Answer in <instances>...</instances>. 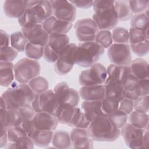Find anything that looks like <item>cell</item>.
Instances as JSON below:
<instances>
[{"label": "cell", "instance_id": "1", "mask_svg": "<svg viewBox=\"0 0 149 149\" xmlns=\"http://www.w3.org/2000/svg\"><path fill=\"white\" fill-rule=\"evenodd\" d=\"M36 94L28 84L13 81L2 94L6 108L19 109L22 107L31 104Z\"/></svg>", "mask_w": 149, "mask_h": 149}, {"label": "cell", "instance_id": "2", "mask_svg": "<svg viewBox=\"0 0 149 149\" xmlns=\"http://www.w3.org/2000/svg\"><path fill=\"white\" fill-rule=\"evenodd\" d=\"M87 130L91 139L96 141H113L120 135V129L112 122L105 113L96 116Z\"/></svg>", "mask_w": 149, "mask_h": 149}, {"label": "cell", "instance_id": "3", "mask_svg": "<svg viewBox=\"0 0 149 149\" xmlns=\"http://www.w3.org/2000/svg\"><path fill=\"white\" fill-rule=\"evenodd\" d=\"M104 53V48L95 41L80 42L77 45L74 54V64L90 68Z\"/></svg>", "mask_w": 149, "mask_h": 149}, {"label": "cell", "instance_id": "4", "mask_svg": "<svg viewBox=\"0 0 149 149\" xmlns=\"http://www.w3.org/2000/svg\"><path fill=\"white\" fill-rule=\"evenodd\" d=\"M52 15L49 1H37L33 6L26 8L22 16L18 19V23L22 27L31 24H42Z\"/></svg>", "mask_w": 149, "mask_h": 149}, {"label": "cell", "instance_id": "5", "mask_svg": "<svg viewBox=\"0 0 149 149\" xmlns=\"http://www.w3.org/2000/svg\"><path fill=\"white\" fill-rule=\"evenodd\" d=\"M41 66L39 62L34 59L24 58L15 64V78L17 82L28 84L33 79L39 76Z\"/></svg>", "mask_w": 149, "mask_h": 149}, {"label": "cell", "instance_id": "6", "mask_svg": "<svg viewBox=\"0 0 149 149\" xmlns=\"http://www.w3.org/2000/svg\"><path fill=\"white\" fill-rule=\"evenodd\" d=\"M31 105L36 112H47L55 116L60 107L54 91L49 89L36 94Z\"/></svg>", "mask_w": 149, "mask_h": 149}, {"label": "cell", "instance_id": "7", "mask_svg": "<svg viewBox=\"0 0 149 149\" xmlns=\"http://www.w3.org/2000/svg\"><path fill=\"white\" fill-rule=\"evenodd\" d=\"M107 77L105 66L100 63H95L89 69L83 70L79 77L81 86H91L104 84Z\"/></svg>", "mask_w": 149, "mask_h": 149}, {"label": "cell", "instance_id": "8", "mask_svg": "<svg viewBox=\"0 0 149 149\" xmlns=\"http://www.w3.org/2000/svg\"><path fill=\"white\" fill-rule=\"evenodd\" d=\"M54 94L61 106L77 107L80 101V94L75 89L70 88L67 83H58L53 90Z\"/></svg>", "mask_w": 149, "mask_h": 149}, {"label": "cell", "instance_id": "9", "mask_svg": "<svg viewBox=\"0 0 149 149\" xmlns=\"http://www.w3.org/2000/svg\"><path fill=\"white\" fill-rule=\"evenodd\" d=\"M76 47V44L70 43L61 52L54 63V70L58 74L64 76L72 70L74 65V54Z\"/></svg>", "mask_w": 149, "mask_h": 149}, {"label": "cell", "instance_id": "10", "mask_svg": "<svg viewBox=\"0 0 149 149\" xmlns=\"http://www.w3.org/2000/svg\"><path fill=\"white\" fill-rule=\"evenodd\" d=\"M76 36L78 40L81 42L95 41L96 34L99 29L91 18H83L78 20L74 26Z\"/></svg>", "mask_w": 149, "mask_h": 149}, {"label": "cell", "instance_id": "11", "mask_svg": "<svg viewBox=\"0 0 149 149\" xmlns=\"http://www.w3.org/2000/svg\"><path fill=\"white\" fill-rule=\"evenodd\" d=\"M108 55L112 64L119 66H129L132 61L128 44L113 43L108 49Z\"/></svg>", "mask_w": 149, "mask_h": 149}, {"label": "cell", "instance_id": "12", "mask_svg": "<svg viewBox=\"0 0 149 149\" xmlns=\"http://www.w3.org/2000/svg\"><path fill=\"white\" fill-rule=\"evenodd\" d=\"M93 19L99 30L113 29L119 22L114 6L106 9L95 11Z\"/></svg>", "mask_w": 149, "mask_h": 149}, {"label": "cell", "instance_id": "13", "mask_svg": "<svg viewBox=\"0 0 149 149\" xmlns=\"http://www.w3.org/2000/svg\"><path fill=\"white\" fill-rule=\"evenodd\" d=\"M49 1L54 16L71 23L74 21L76 16V8L70 1L64 0Z\"/></svg>", "mask_w": 149, "mask_h": 149}, {"label": "cell", "instance_id": "14", "mask_svg": "<svg viewBox=\"0 0 149 149\" xmlns=\"http://www.w3.org/2000/svg\"><path fill=\"white\" fill-rule=\"evenodd\" d=\"M120 129V134L127 146L131 148H142L143 137L146 129L139 128L127 122Z\"/></svg>", "mask_w": 149, "mask_h": 149}, {"label": "cell", "instance_id": "15", "mask_svg": "<svg viewBox=\"0 0 149 149\" xmlns=\"http://www.w3.org/2000/svg\"><path fill=\"white\" fill-rule=\"evenodd\" d=\"M22 31L29 42L45 46L48 42L49 34L43 28L42 24H31L22 27Z\"/></svg>", "mask_w": 149, "mask_h": 149}, {"label": "cell", "instance_id": "16", "mask_svg": "<svg viewBox=\"0 0 149 149\" xmlns=\"http://www.w3.org/2000/svg\"><path fill=\"white\" fill-rule=\"evenodd\" d=\"M107 77L104 85H120L123 84L126 78L130 72L129 66H119L110 64L107 69Z\"/></svg>", "mask_w": 149, "mask_h": 149}, {"label": "cell", "instance_id": "17", "mask_svg": "<svg viewBox=\"0 0 149 149\" xmlns=\"http://www.w3.org/2000/svg\"><path fill=\"white\" fill-rule=\"evenodd\" d=\"M72 147L75 148H93L94 140L87 129L74 127L70 133Z\"/></svg>", "mask_w": 149, "mask_h": 149}, {"label": "cell", "instance_id": "18", "mask_svg": "<svg viewBox=\"0 0 149 149\" xmlns=\"http://www.w3.org/2000/svg\"><path fill=\"white\" fill-rule=\"evenodd\" d=\"M43 28L49 34H66L72 28L71 22L60 20L53 15L47 18L42 24Z\"/></svg>", "mask_w": 149, "mask_h": 149}, {"label": "cell", "instance_id": "19", "mask_svg": "<svg viewBox=\"0 0 149 149\" xmlns=\"http://www.w3.org/2000/svg\"><path fill=\"white\" fill-rule=\"evenodd\" d=\"M33 122L36 129L52 131L56 129L59 123L54 115L44 112H36Z\"/></svg>", "mask_w": 149, "mask_h": 149}, {"label": "cell", "instance_id": "20", "mask_svg": "<svg viewBox=\"0 0 149 149\" xmlns=\"http://www.w3.org/2000/svg\"><path fill=\"white\" fill-rule=\"evenodd\" d=\"M79 94L84 101H101L105 97V86L104 84L81 86Z\"/></svg>", "mask_w": 149, "mask_h": 149}, {"label": "cell", "instance_id": "21", "mask_svg": "<svg viewBox=\"0 0 149 149\" xmlns=\"http://www.w3.org/2000/svg\"><path fill=\"white\" fill-rule=\"evenodd\" d=\"M3 9L5 15L10 18L19 19L24 13L26 7L24 1H10L3 2Z\"/></svg>", "mask_w": 149, "mask_h": 149}, {"label": "cell", "instance_id": "22", "mask_svg": "<svg viewBox=\"0 0 149 149\" xmlns=\"http://www.w3.org/2000/svg\"><path fill=\"white\" fill-rule=\"evenodd\" d=\"M15 65L12 62L0 61V84L2 87H9L15 78Z\"/></svg>", "mask_w": 149, "mask_h": 149}, {"label": "cell", "instance_id": "23", "mask_svg": "<svg viewBox=\"0 0 149 149\" xmlns=\"http://www.w3.org/2000/svg\"><path fill=\"white\" fill-rule=\"evenodd\" d=\"M132 74L139 80L148 79V64L142 58H136L132 61L129 66Z\"/></svg>", "mask_w": 149, "mask_h": 149}, {"label": "cell", "instance_id": "24", "mask_svg": "<svg viewBox=\"0 0 149 149\" xmlns=\"http://www.w3.org/2000/svg\"><path fill=\"white\" fill-rule=\"evenodd\" d=\"M69 38L65 34H49L47 45L59 55L61 52L69 44Z\"/></svg>", "mask_w": 149, "mask_h": 149}, {"label": "cell", "instance_id": "25", "mask_svg": "<svg viewBox=\"0 0 149 149\" xmlns=\"http://www.w3.org/2000/svg\"><path fill=\"white\" fill-rule=\"evenodd\" d=\"M54 131L34 129L30 137L33 140L34 145L39 147H47L51 142Z\"/></svg>", "mask_w": 149, "mask_h": 149}, {"label": "cell", "instance_id": "26", "mask_svg": "<svg viewBox=\"0 0 149 149\" xmlns=\"http://www.w3.org/2000/svg\"><path fill=\"white\" fill-rule=\"evenodd\" d=\"M18 109L22 117L21 126L24 129L27 134H29L34 127L33 119L36 112L31 104L22 107Z\"/></svg>", "mask_w": 149, "mask_h": 149}, {"label": "cell", "instance_id": "27", "mask_svg": "<svg viewBox=\"0 0 149 149\" xmlns=\"http://www.w3.org/2000/svg\"><path fill=\"white\" fill-rule=\"evenodd\" d=\"M101 101H84L81 103L82 111L91 122L96 116L104 113L102 109Z\"/></svg>", "mask_w": 149, "mask_h": 149}, {"label": "cell", "instance_id": "28", "mask_svg": "<svg viewBox=\"0 0 149 149\" xmlns=\"http://www.w3.org/2000/svg\"><path fill=\"white\" fill-rule=\"evenodd\" d=\"M52 146L57 148H69L72 147V143L70 134L64 130H56L54 132Z\"/></svg>", "mask_w": 149, "mask_h": 149}, {"label": "cell", "instance_id": "29", "mask_svg": "<svg viewBox=\"0 0 149 149\" xmlns=\"http://www.w3.org/2000/svg\"><path fill=\"white\" fill-rule=\"evenodd\" d=\"M127 121L128 123L135 127L144 129L148 128V115L147 113L133 110L128 115Z\"/></svg>", "mask_w": 149, "mask_h": 149}, {"label": "cell", "instance_id": "30", "mask_svg": "<svg viewBox=\"0 0 149 149\" xmlns=\"http://www.w3.org/2000/svg\"><path fill=\"white\" fill-rule=\"evenodd\" d=\"M130 26L132 28L148 31V9L143 13L132 15L130 18Z\"/></svg>", "mask_w": 149, "mask_h": 149}, {"label": "cell", "instance_id": "31", "mask_svg": "<svg viewBox=\"0 0 149 149\" xmlns=\"http://www.w3.org/2000/svg\"><path fill=\"white\" fill-rule=\"evenodd\" d=\"M10 45L18 52H24L27 44L29 42L28 39L22 31H16L10 36Z\"/></svg>", "mask_w": 149, "mask_h": 149}, {"label": "cell", "instance_id": "32", "mask_svg": "<svg viewBox=\"0 0 149 149\" xmlns=\"http://www.w3.org/2000/svg\"><path fill=\"white\" fill-rule=\"evenodd\" d=\"M114 8L116 12L118 20L120 21L127 20L133 15L127 1H115Z\"/></svg>", "mask_w": 149, "mask_h": 149}, {"label": "cell", "instance_id": "33", "mask_svg": "<svg viewBox=\"0 0 149 149\" xmlns=\"http://www.w3.org/2000/svg\"><path fill=\"white\" fill-rule=\"evenodd\" d=\"M75 107H72L70 106H61L55 115L59 123L61 124L67 125L70 122L74 112Z\"/></svg>", "mask_w": 149, "mask_h": 149}, {"label": "cell", "instance_id": "34", "mask_svg": "<svg viewBox=\"0 0 149 149\" xmlns=\"http://www.w3.org/2000/svg\"><path fill=\"white\" fill-rule=\"evenodd\" d=\"M105 97L120 101L124 97V89L120 85H104Z\"/></svg>", "mask_w": 149, "mask_h": 149}, {"label": "cell", "instance_id": "35", "mask_svg": "<svg viewBox=\"0 0 149 149\" xmlns=\"http://www.w3.org/2000/svg\"><path fill=\"white\" fill-rule=\"evenodd\" d=\"M28 85L36 94H39L48 89L49 84L47 80L42 76H37L30 80Z\"/></svg>", "mask_w": 149, "mask_h": 149}, {"label": "cell", "instance_id": "36", "mask_svg": "<svg viewBox=\"0 0 149 149\" xmlns=\"http://www.w3.org/2000/svg\"><path fill=\"white\" fill-rule=\"evenodd\" d=\"M94 41L104 49L108 48L113 42L112 33L109 30H99L96 34Z\"/></svg>", "mask_w": 149, "mask_h": 149}, {"label": "cell", "instance_id": "37", "mask_svg": "<svg viewBox=\"0 0 149 149\" xmlns=\"http://www.w3.org/2000/svg\"><path fill=\"white\" fill-rule=\"evenodd\" d=\"M113 42L116 44H128L129 41V31L122 27H115L112 31Z\"/></svg>", "mask_w": 149, "mask_h": 149}, {"label": "cell", "instance_id": "38", "mask_svg": "<svg viewBox=\"0 0 149 149\" xmlns=\"http://www.w3.org/2000/svg\"><path fill=\"white\" fill-rule=\"evenodd\" d=\"M44 47L29 42L25 49V54L28 58L38 60L43 56Z\"/></svg>", "mask_w": 149, "mask_h": 149}, {"label": "cell", "instance_id": "39", "mask_svg": "<svg viewBox=\"0 0 149 149\" xmlns=\"http://www.w3.org/2000/svg\"><path fill=\"white\" fill-rule=\"evenodd\" d=\"M129 41L130 44H135L148 40V31H145L139 29L130 27L129 31Z\"/></svg>", "mask_w": 149, "mask_h": 149}, {"label": "cell", "instance_id": "40", "mask_svg": "<svg viewBox=\"0 0 149 149\" xmlns=\"http://www.w3.org/2000/svg\"><path fill=\"white\" fill-rule=\"evenodd\" d=\"M112 122L119 129H121L127 122L128 115L118 109L116 111L108 115Z\"/></svg>", "mask_w": 149, "mask_h": 149}, {"label": "cell", "instance_id": "41", "mask_svg": "<svg viewBox=\"0 0 149 149\" xmlns=\"http://www.w3.org/2000/svg\"><path fill=\"white\" fill-rule=\"evenodd\" d=\"M34 142L31 138L28 135L25 136L21 138L17 142L13 143L8 142L6 145L4 147L5 148H33Z\"/></svg>", "mask_w": 149, "mask_h": 149}, {"label": "cell", "instance_id": "42", "mask_svg": "<svg viewBox=\"0 0 149 149\" xmlns=\"http://www.w3.org/2000/svg\"><path fill=\"white\" fill-rule=\"evenodd\" d=\"M119 101L116 100L104 97L101 101L102 111L107 115L111 114L116 111L119 108Z\"/></svg>", "mask_w": 149, "mask_h": 149}, {"label": "cell", "instance_id": "43", "mask_svg": "<svg viewBox=\"0 0 149 149\" xmlns=\"http://www.w3.org/2000/svg\"><path fill=\"white\" fill-rule=\"evenodd\" d=\"M129 8L133 14L144 12L148 8V1L134 0L127 1Z\"/></svg>", "mask_w": 149, "mask_h": 149}, {"label": "cell", "instance_id": "44", "mask_svg": "<svg viewBox=\"0 0 149 149\" xmlns=\"http://www.w3.org/2000/svg\"><path fill=\"white\" fill-rule=\"evenodd\" d=\"M27 135L26 131L21 126L8 129V142L15 143Z\"/></svg>", "mask_w": 149, "mask_h": 149}, {"label": "cell", "instance_id": "45", "mask_svg": "<svg viewBox=\"0 0 149 149\" xmlns=\"http://www.w3.org/2000/svg\"><path fill=\"white\" fill-rule=\"evenodd\" d=\"M18 52L12 47L6 46L1 47L0 59L1 61L12 62L17 56Z\"/></svg>", "mask_w": 149, "mask_h": 149}, {"label": "cell", "instance_id": "46", "mask_svg": "<svg viewBox=\"0 0 149 149\" xmlns=\"http://www.w3.org/2000/svg\"><path fill=\"white\" fill-rule=\"evenodd\" d=\"M131 51L139 56H143L148 54L149 51V41L145 40L135 44L129 45Z\"/></svg>", "mask_w": 149, "mask_h": 149}, {"label": "cell", "instance_id": "47", "mask_svg": "<svg viewBox=\"0 0 149 149\" xmlns=\"http://www.w3.org/2000/svg\"><path fill=\"white\" fill-rule=\"evenodd\" d=\"M149 109V95L140 97L134 101V110L147 113Z\"/></svg>", "mask_w": 149, "mask_h": 149}, {"label": "cell", "instance_id": "48", "mask_svg": "<svg viewBox=\"0 0 149 149\" xmlns=\"http://www.w3.org/2000/svg\"><path fill=\"white\" fill-rule=\"evenodd\" d=\"M135 92L138 97L148 95L149 94V79H145L138 81L136 87Z\"/></svg>", "mask_w": 149, "mask_h": 149}, {"label": "cell", "instance_id": "49", "mask_svg": "<svg viewBox=\"0 0 149 149\" xmlns=\"http://www.w3.org/2000/svg\"><path fill=\"white\" fill-rule=\"evenodd\" d=\"M118 109L129 115L134 110V101L123 98L119 104Z\"/></svg>", "mask_w": 149, "mask_h": 149}, {"label": "cell", "instance_id": "50", "mask_svg": "<svg viewBox=\"0 0 149 149\" xmlns=\"http://www.w3.org/2000/svg\"><path fill=\"white\" fill-rule=\"evenodd\" d=\"M43 57L44 59L49 63H55L57 61L59 55L54 52L47 44L44 46V55Z\"/></svg>", "mask_w": 149, "mask_h": 149}, {"label": "cell", "instance_id": "51", "mask_svg": "<svg viewBox=\"0 0 149 149\" xmlns=\"http://www.w3.org/2000/svg\"><path fill=\"white\" fill-rule=\"evenodd\" d=\"M115 1L108 0H97L94 1L93 8L94 11H98L101 10L110 8L114 6Z\"/></svg>", "mask_w": 149, "mask_h": 149}, {"label": "cell", "instance_id": "52", "mask_svg": "<svg viewBox=\"0 0 149 149\" xmlns=\"http://www.w3.org/2000/svg\"><path fill=\"white\" fill-rule=\"evenodd\" d=\"M70 2L76 7L81 9H87L93 6L94 1L86 0H75L70 1Z\"/></svg>", "mask_w": 149, "mask_h": 149}, {"label": "cell", "instance_id": "53", "mask_svg": "<svg viewBox=\"0 0 149 149\" xmlns=\"http://www.w3.org/2000/svg\"><path fill=\"white\" fill-rule=\"evenodd\" d=\"M83 113V111L78 108V107H75V109H74V112L73 116V118L70 121V122L68 124V126L69 127H76V126L77 125V123H79V122L80 120V118L81 117Z\"/></svg>", "mask_w": 149, "mask_h": 149}, {"label": "cell", "instance_id": "54", "mask_svg": "<svg viewBox=\"0 0 149 149\" xmlns=\"http://www.w3.org/2000/svg\"><path fill=\"white\" fill-rule=\"evenodd\" d=\"M8 142V129L3 125L1 124V137H0V148H3Z\"/></svg>", "mask_w": 149, "mask_h": 149}, {"label": "cell", "instance_id": "55", "mask_svg": "<svg viewBox=\"0 0 149 149\" xmlns=\"http://www.w3.org/2000/svg\"><path fill=\"white\" fill-rule=\"evenodd\" d=\"M91 123V121L86 117V116L84 115V113L83 112L81 117L80 118V121L77 123V125L74 127H78V128H81V129H87L89 126V125Z\"/></svg>", "mask_w": 149, "mask_h": 149}, {"label": "cell", "instance_id": "56", "mask_svg": "<svg viewBox=\"0 0 149 149\" xmlns=\"http://www.w3.org/2000/svg\"><path fill=\"white\" fill-rule=\"evenodd\" d=\"M1 34V47L9 46V43H10V36L9 35L5 32V31L1 30H0Z\"/></svg>", "mask_w": 149, "mask_h": 149}, {"label": "cell", "instance_id": "57", "mask_svg": "<svg viewBox=\"0 0 149 149\" xmlns=\"http://www.w3.org/2000/svg\"><path fill=\"white\" fill-rule=\"evenodd\" d=\"M149 137H148V129H146L143 137L142 148H146L148 146Z\"/></svg>", "mask_w": 149, "mask_h": 149}]
</instances>
